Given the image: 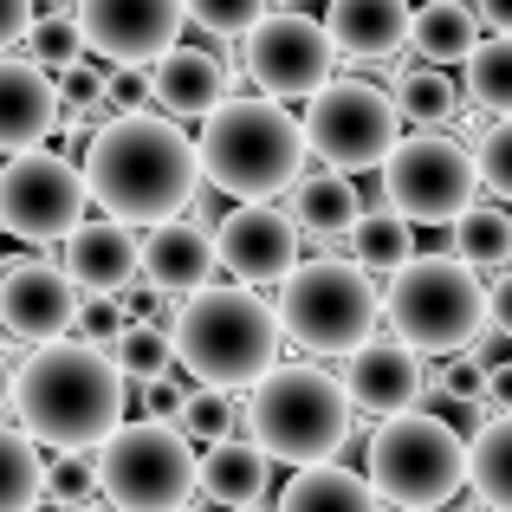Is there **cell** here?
Instances as JSON below:
<instances>
[{"label": "cell", "mask_w": 512, "mask_h": 512, "mask_svg": "<svg viewBox=\"0 0 512 512\" xmlns=\"http://www.w3.org/2000/svg\"><path fill=\"white\" fill-rule=\"evenodd\" d=\"M201 143H188L169 117L156 111H111V124L91 130L85 143V182L111 221L156 227L195 201L201 188Z\"/></svg>", "instance_id": "cell-1"}, {"label": "cell", "mask_w": 512, "mask_h": 512, "mask_svg": "<svg viewBox=\"0 0 512 512\" xmlns=\"http://www.w3.org/2000/svg\"><path fill=\"white\" fill-rule=\"evenodd\" d=\"M124 363L91 338H52L20 363L13 415L46 448H104L124 428Z\"/></svg>", "instance_id": "cell-2"}, {"label": "cell", "mask_w": 512, "mask_h": 512, "mask_svg": "<svg viewBox=\"0 0 512 512\" xmlns=\"http://www.w3.org/2000/svg\"><path fill=\"white\" fill-rule=\"evenodd\" d=\"M201 169H208L214 188L240 201L279 195L305 175V156H312V137L305 124L286 111V98L260 91V98H221L208 117H201Z\"/></svg>", "instance_id": "cell-3"}, {"label": "cell", "mask_w": 512, "mask_h": 512, "mask_svg": "<svg viewBox=\"0 0 512 512\" xmlns=\"http://www.w3.org/2000/svg\"><path fill=\"white\" fill-rule=\"evenodd\" d=\"M175 357L195 383L214 389H253L266 370L279 363V305H266L260 292L240 286H201L188 292V305L175 312Z\"/></svg>", "instance_id": "cell-4"}, {"label": "cell", "mask_w": 512, "mask_h": 512, "mask_svg": "<svg viewBox=\"0 0 512 512\" xmlns=\"http://www.w3.org/2000/svg\"><path fill=\"white\" fill-rule=\"evenodd\" d=\"M350 389L318 363H273V370L253 383V435L266 441V454L286 467L305 461H331L350 441Z\"/></svg>", "instance_id": "cell-5"}, {"label": "cell", "mask_w": 512, "mask_h": 512, "mask_svg": "<svg viewBox=\"0 0 512 512\" xmlns=\"http://www.w3.org/2000/svg\"><path fill=\"white\" fill-rule=\"evenodd\" d=\"M383 318L402 344L415 350H467L487 325V286H480V266L461 253H422V260H402L389 273L383 292Z\"/></svg>", "instance_id": "cell-6"}, {"label": "cell", "mask_w": 512, "mask_h": 512, "mask_svg": "<svg viewBox=\"0 0 512 512\" xmlns=\"http://www.w3.org/2000/svg\"><path fill=\"white\" fill-rule=\"evenodd\" d=\"M383 299L363 260H299L279 279V325L305 357H350L376 338Z\"/></svg>", "instance_id": "cell-7"}, {"label": "cell", "mask_w": 512, "mask_h": 512, "mask_svg": "<svg viewBox=\"0 0 512 512\" xmlns=\"http://www.w3.org/2000/svg\"><path fill=\"white\" fill-rule=\"evenodd\" d=\"M363 474L396 506H448L467 480V441L448 415L396 409L383 415V428L363 448Z\"/></svg>", "instance_id": "cell-8"}, {"label": "cell", "mask_w": 512, "mask_h": 512, "mask_svg": "<svg viewBox=\"0 0 512 512\" xmlns=\"http://www.w3.org/2000/svg\"><path fill=\"white\" fill-rule=\"evenodd\" d=\"M188 428L169 415H150V422H124L111 441L98 448V467H104V493L130 512H163V506H182L188 493L201 487V454L188 448Z\"/></svg>", "instance_id": "cell-9"}, {"label": "cell", "mask_w": 512, "mask_h": 512, "mask_svg": "<svg viewBox=\"0 0 512 512\" xmlns=\"http://www.w3.org/2000/svg\"><path fill=\"white\" fill-rule=\"evenodd\" d=\"M480 156L441 130H409L383 163V201H396L422 227H454L480 195Z\"/></svg>", "instance_id": "cell-10"}, {"label": "cell", "mask_w": 512, "mask_h": 512, "mask_svg": "<svg viewBox=\"0 0 512 512\" xmlns=\"http://www.w3.org/2000/svg\"><path fill=\"white\" fill-rule=\"evenodd\" d=\"M305 137L312 156L331 169H383L389 150L402 143V104L383 85H363V78H331L325 91H312L305 104Z\"/></svg>", "instance_id": "cell-11"}, {"label": "cell", "mask_w": 512, "mask_h": 512, "mask_svg": "<svg viewBox=\"0 0 512 512\" xmlns=\"http://www.w3.org/2000/svg\"><path fill=\"white\" fill-rule=\"evenodd\" d=\"M85 208H98L85 169H72L65 156L39 150V143L7 156V169H0V227L13 240H65L85 221Z\"/></svg>", "instance_id": "cell-12"}, {"label": "cell", "mask_w": 512, "mask_h": 512, "mask_svg": "<svg viewBox=\"0 0 512 512\" xmlns=\"http://www.w3.org/2000/svg\"><path fill=\"white\" fill-rule=\"evenodd\" d=\"M331 59H338V39L331 26L305 20V13H266L247 33V78L273 98H312L331 85Z\"/></svg>", "instance_id": "cell-13"}, {"label": "cell", "mask_w": 512, "mask_h": 512, "mask_svg": "<svg viewBox=\"0 0 512 512\" xmlns=\"http://www.w3.org/2000/svg\"><path fill=\"white\" fill-rule=\"evenodd\" d=\"M85 46L111 65H156L169 46H182L188 0H78Z\"/></svg>", "instance_id": "cell-14"}, {"label": "cell", "mask_w": 512, "mask_h": 512, "mask_svg": "<svg viewBox=\"0 0 512 512\" xmlns=\"http://www.w3.org/2000/svg\"><path fill=\"white\" fill-rule=\"evenodd\" d=\"M78 305H85V286H78L65 266L20 260L7 279H0V325H7V338H26V344L72 338Z\"/></svg>", "instance_id": "cell-15"}, {"label": "cell", "mask_w": 512, "mask_h": 512, "mask_svg": "<svg viewBox=\"0 0 512 512\" xmlns=\"http://www.w3.org/2000/svg\"><path fill=\"white\" fill-rule=\"evenodd\" d=\"M299 214L273 208V195L247 201V208H234L221 221V266L234 279H247V286H279V279L299 266Z\"/></svg>", "instance_id": "cell-16"}, {"label": "cell", "mask_w": 512, "mask_h": 512, "mask_svg": "<svg viewBox=\"0 0 512 512\" xmlns=\"http://www.w3.org/2000/svg\"><path fill=\"white\" fill-rule=\"evenodd\" d=\"M65 98H59V78L26 52V59H0V150H33L59 130Z\"/></svg>", "instance_id": "cell-17"}, {"label": "cell", "mask_w": 512, "mask_h": 512, "mask_svg": "<svg viewBox=\"0 0 512 512\" xmlns=\"http://www.w3.org/2000/svg\"><path fill=\"white\" fill-rule=\"evenodd\" d=\"M65 273L78 279L85 292H124L143 279V247L137 234H130V221H78L72 234H65Z\"/></svg>", "instance_id": "cell-18"}, {"label": "cell", "mask_w": 512, "mask_h": 512, "mask_svg": "<svg viewBox=\"0 0 512 512\" xmlns=\"http://www.w3.org/2000/svg\"><path fill=\"white\" fill-rule=\"evenodd\" d=\"M422 363H415V344H363V350H350V363H344V389H350V402H357L363 415H396V409H415V396H422Z\"/></svg>", "instance_id": "cell-19"}, {"label": "cell", "mask_w": 512, "mask_h": 512, "mask_svg": "<svg viewBox=\"0 0 512 512\" xmlns=\"http://www.w3.org/2000/svg\"><path fill=\"white\" fill-rule=\"evenodd\" d=\"M214 266H221V240H208L188 221H156L143 240V279L156 292H201L214 286Z\"/></svg>", "instance_id": "cell-20"}, {"label": "cell", "mask_w": 512, "mask_h": 512, "mask_svg": "<svg viewBox=\"0 0 512 512\" xmlns=\"http://www.w3.org/2000/svg\"><path fill=\"white\" fill-rule=\"evenodd\" d=\"M325 26L338 39V52H350V59H389V52L415 46L409 0H331Z\"/></svg>", "instance_id": "cell-21"}, {"label": "cell", "mask_w": 512, "mask_h": 512, "mask_svg": "<svg viewBox=\"0 0 512 512\" xmlns=\"http://www.w3.org/2000/svg\"><path fill=\"white\" fill-rule=\"evenodd\" d=\"M227 98V65L201 46H169L156 59V104L169 117H208Z\"/></svg>", "instance_id": "cell-22"}, {"label": "cell", "mask_w": 512, "mask_h": 512, "mask_svg": "<svg viewBox=\"0 0 512 512\" xmlns=\"http://www.w3.org/2000/svg\"><path fill=\"white\" fill-rule=\"evenodd\" d=\"M266 487H273V454H266V441H208V454H201V493L208 500H227V506H253L266 500Z\"/></svg>", "instance_id": "cell-23"}, {"label": "cell", "mask_w": 512, "mask_h": 512, "mask_svg": "<svg viewBox=\"0 0 512 512\" xmlns=\"http://www.w3.org/2000/svg\"><path fill=\"white\" fill-rule=\"evenodd\" d=\"M292 214H299V227L318 234V240L350 234V227L363 221V201H357V188H350V169L325 163L318 175H299V182H292Z\"/></svg>", "instance_id": "cell-24"}, {"label": "cell", "mask_w": 512, "mask_h": 512, "mask_svg": "<svg viewBox=\"0 0 512 512\" xmlns=\"http://www.w3.org/2000/svg\"><path fill=\"white\" fill-rule=\"evenodd\" d=\"M370 500H383L376 493V480L370 474H350V467L331 454V461H305L299 474H292V487L279 493V506H292V512H325V506H344V512H357V506H370Z\"/></svg>", "instance_id": "cell-25"}, {"label": "cell", "mask_w": 512, "mask_h": 512, "mask_svg": "<svg viewBox=\"0 0 512 512\" xmlns=\"http://www.w3.org/2000/svg\"><path fill=\"white\" fill-rule=\"evenodd\" d=\"M480 7H461V0H428L415 13V52L435 65H467V52L480 46Z\"/></svg>", "instance_id": "cell-26"}, {"label": "cell", "mask_w": 512, "mask_h": 512, "mask_svg": "<svg viewBox=\"0 0 512 512\" xmlns=\"http://www.w3.org/2000/svg\"><path fill=\"white\" fill-rule=\"evenodd\" d=\"M467 480L480 500L512 512V409H500L474 441H467Z\"/></svg>", "instance_id": "cell-27"}, {"label": "cell", "mask_w": 512, "mask_h": 512, "mask_svg": "<svg viewBox=\"0 0 512 512\" xmlns=\"http://www.w3.org/2000/svg\"><path fill=\"white\" fill-rule=\"evenodd\" d=\"M46 474H52V461H39V435L0 428V512L46 500Z\"/></svg>", "instance_id": "cell-28"}, {"label": "cell", "mask_w": 512, "mask_h": 512, "mask_svg": "<svg viewBox=\"0 0 512 512\" xmlns=\"http://www.w3.org/2000/svg\"><path fill=\"white\" fill-rule=\"evenodd\" d=\"M350 240H357V260L370 266V273H396L402 260H415V221L389 201V208H376V214H363L357 227H350Z\"/></svg>", "instance_id": "cell-29"}, {"label": "cell", "mask_w": 512, "mask_h": 512, "mask_svg": "<svg viewBox=\"0 0 512 512\" xmlns=\"http://www.w3.org/2000/svg\"><path fill=\"white\" fill-rule=\"evenodd\" d=\"M467 98L493 117H512V33H493L467 52Z\"/></svg>", "instance_id": "cell-30"}, {"label": "cell", "mask_w": 512, "mask_h": 512, "mask_svg": "<svg viewBox=\"0 0 512 512\" xmlns=\"http://www.w3.org/2000/svg\"><path fill=\"white\" fill-rule=\"evenodd\" d=\"M454 98H461V91H454V78L441 72L435 59L409 65V72H402V85H396V104H402V117H409L415 130H441L454 117Z\"/></svg>", "instance_id": "cell-31"}, {"label": "cell", "mask_w": 512, "mask_h": 512, "mask_svg": "<svg viewBox=\"0 0 512 512\" xmlns=\"http://www.w3.org/2000/svg\"><path fill=\"white\" fill-rule=\"evenodd\" d=\"M111 357L124 363V376H130V383H156V376H169L175 363H182V357H175V331L150 325V318H130V325L117 331Z\"/></svg>", "instance_id": "cell-32"}, {"label": "cell", "mask_w": 512, "mask_h": 512, "mask_svg": "<svg viewBox=\"0 0 512 512\" xmlns=\"http://www.w3.org/2000/svg\"><path fill=\"white\" fill-rule=\"evenodd\" d=\"M454 253L474 266H506L512 260V214L493 208V201H474V208L454 221Z\"/></svg>", "instance_id": "cell-33"}, {"label": "cell", "mask_w": 512, "mask_h": 512, "mask_svg": "<svg viewBox=\"0 0 512 512\" xmlns=\"http://www.w3.org/2000/svg\"><path fill=\"white\" fill-rule=\"evenodd\" d=\"M20 46L33 52L39 65H52V72H59V65H72L78 52H91V46H85V26H78V13H72V20H65V13H46V20H33V33H26Z\"/></svg>", "instance_id": "cell-34"}, {"label": "cell", "mask_w": 512, "mask_h": 512, "mask_svg": "<svg viewBox=\"0 0 512 512\" xmlns=\"http://www.w3.org/2000/svg\"><path fill=\"white\" fill-rule=\"evenodd\" d=\"M188 20L214 39H247L266 20V0H188Z\"/></svg>", "instance_id": "cell-35"}, {"label": "cell", "mask_w": 512, "mask_h": 512, "mask_svg": "<svg viewBox=\"0 0 512 512\" xmlns=\"http://www.w3.org/2000/svg\"><path fill=\"white\" fill-rule=\"evenodd\" d=\"M91 493H104V467L91 461V448H59L46 474V500H91Z\"/></svg>", "instance_id": "cell-36"}, {"label": "cell", "mask_w": 512, "mask_h": 512, "mask_svg": "<svg viewBox=\"0 0 512 512\" xmlns=\"http://www.w3.org/2000/svg\"><path fill=\"white\" fill-rule=\"evenodd\" d=\"M175 422H182L195 441H221L227 428H234V402H227V389H214V383H195V396H188V409L175 415Z\"/></svg>", "instance_id": "cell-37"}, {"label": "cell", "mask_w": 512, "mask_h": 512, "mask_svg": "<svg viewBox=\"0 0 512 512\" xmlns=\"http://www.w3.org/2000/svg\"><path fill=\"white\" fill-rule=\"evenodd\" d=\"M441 409H461V402H487V357H454L441 363V383H435Z\"/></svg>", "instance_id": "cell-38"}, {"label": "cell", "mask_w": 512, "mask_h": 512, "mask_svg": "<svg viewBox=\"0 0 512 512\" xmlns=\"http://www.w3.org/2000/svg\"><path fill=\"white\" fill-rule=\"evenodd\" d=\"M474 156H480V182H487L500 201H512V117H500V124L480 137Z\"/></svg>", "instance_id": "cell-39"}, {"label": "cell", "mask_w": 512, "mask_h": 512, "mask_svg": "<svg viewBox=\"0 0 512 512\" xmlns=\"http://www.w3.org/2000/svg\"><path fill=\"white\" fill-rule=\"evenodd\" d=\"M104 85H111V72H98V65L78 52L72 65H59V98H65V117L91 111V104H104Z\"/></svg>", "instance_id": "cell-40"}, {"label": "cell", "mask_w": 512, "mask_h": 512, "mask_svg": "<svg viewBox=\"0 0 512 512\" xmlns=\"http://www.w3.org/2000/svg\"><path fill=\"white\" fill-rule=\"evenodd\" d=\"M104 104H111V111H150L156 104V65H111Z\"/></svg>", "instance_id": "cell-41"}, {"label": "cell", "mask_w": 512, "mask_h": 512, "mask_svg": "<svg viewBox=\"0 0 512 512\" xmlns=\"http://www.w3.org/2000/svg\"><path fill=\"white\" fill-rule=\"evenodd\" d=\"M130 325V312L124 305H111V292H91L85 305H78V338H91V344H104L111 350L117 344V331Z\"/></svg>", "instance_id": "cell-42"}, {"label": "cell", "mask_w": 512, "mask_h": 512, "mask_svg": "<svg viewBox=\"0 0 512 512\" xmlns=\"http://www.w3.org/2000/svg\"><path fill=\"white\" fill-rule=\"evenodd\" d=\"M188 396H195V389H188L182 383V376H156V383H143V409H150V415H182L188 409Z\"/></svg>", "instance_id": "cell-43"}, {"label": "cell", "mask_w": 512, "mask_h": 512, "mask_svg": "<svg viewBox=\"0 0 512 512\" xmlns=\"http://www.w3.org/2000/svg\"><path fill=\"white\" fill-rule=\"evenodd\" d=\"M33 20H39V0H0V52L20 46L33 33Z\"/></svg>", "instance_id": "cell-44"}, {"label": "cell", "mask_w": 512, "mask_h": 512, "mask_svg": "<svg viewBox=\"0 0 512 512\" xmlns=\"http://www.w3.org/2000/svg\"><path fill=\"white\" fill-rule=\"evenodd\" d=\"M487 325L512 338V266H506L500 279H493V292H487Z\"/></svg>", "instance_id": "cell-45"}, {"label": "cell", "mask_w": 512, "mask_h": 512, "mask_svg": "<svg viewBox=\"0 0 512 512\" xmlns=\"http://www.w3.org/2000/svg\"><path fill=\"white\" fill-rule=\"evenodd\" d=\"M487 402L493 409H512V357L487 363Z\"/></svg>", "instance_id": "cell-46"}, {"label": "cell", "mask_w": 512, "mask_h": 512, "mask_svg": "<svg viewBox=\"0 0 512 512\" xmlns=\"http://www.w3.org/2000/svg\"><path fill=\"white\" fill-rule=\"evenodd\" d=\"M480 7V20L493 26V33H512V0H474Z\"/></svg>", "instance_id": "cell-47"}, {"label": "cell", "mask_w": 512, "mask_h": 512, "mask_svg": "<svg viewBox=\"0 0 512 512\" xmlns=\"http://www.w3.org/2000/svg\"><path fill=\"white\" fill-rule=\"evenodd\" d=\"M13 383H20V370H7V350H0V409L13 402Z\"/></svg>", "instance_id": "cell-48"}, {"label": "cell", "mask_w": 512, "mask_h": 512, "mask_svg": "<svg viewBox=\"0 0 512 512\" xmlns=\"http://www.w3.org/2000/svg\"><path fill=\"white\" fill-rule=\"evenodd\" d=\"M52 7H78V0H52Z\"/></svg>", "instance_id": "cell-49"}]
</instances>
